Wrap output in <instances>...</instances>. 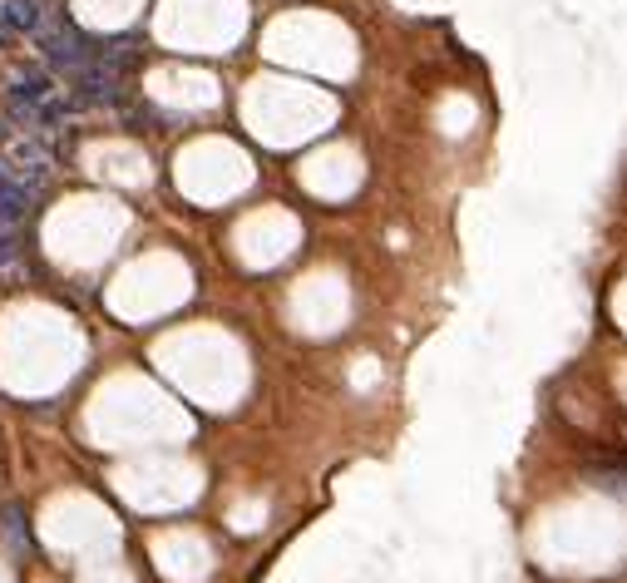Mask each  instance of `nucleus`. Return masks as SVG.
I'll list each match as a JSON object with an SVG mask.
<instances>
[{"label": "nucleus", "mask_w": 627, "mask_h": 583, "mask_svg": "<svg viewBox=\"0 0 627 583\" xmlns=\"http://www.w3.org/2000/svg\"><path fill=\"white\" fill-rule=\"evenodd\" d=\"M40 50H45V60L55 65V70H84L89 60H94V50H89V40L79 35L70 20H40Z\"/></svg>", "instance_id": "f257e3e1"}, {"label": "nucleus", "mask_w": 627, "mask_h": 583, "mask_svg": "<svg viewBox=\"0 0 627 583\" xmlns=\"http://www.w3.org/2000/svg\"><path fill=\"white\" fill-rule=\"evenodd\" d=\"M50 94H55V84H50L45 70H25V75H15V84H10V104H15L25 119H35V109H40Z\"/></svg>", "instance_id": "f03ea898"}, {"label": "nucleus", "mask_w": 627, "mask_h": 583, "mask_svg": "<svg viewBox=\"0 0 627 583\" xmlns=\"http://www.w3.org/2000/svg\"><path fill=\"white\" fill-rule=\"evenodd\" d=\"M35 193L40 188H30L20 178H0V228H20L25 213L35 208Z\"/></svg>", "instance_id": "7ed1b4c3"}, {"label": "nucleus", "mask_w": 627, "mask_h": 583, "mask_svg": "<svg viewBox=\"0 0 627 583\" xmlns=\"http://www.w3.org/2000/svg\"><path fill=\"white\" fill-rule=\"evenodd\" d=\"M0 20H5L10 30H40L45 0H5V5H0Z\"/></svg>", "instance_id": "20e7f679"}]
</instances>
